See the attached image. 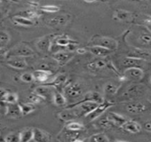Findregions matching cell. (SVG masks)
Here are the masks:
<instances>
[{"instance_id": "cell-1", "label": "cell", "mask_w": 151, "mask_h": 142, "mask_svg": "<svg viewBox=\"0 0 151 142\" xmlns=\"http://www.w3.org/2000/svg\"><path fill=\"white\" fill-rule=\"evenodd\" d=\"M146 92L145 86L142 85H131L123 93L122 98L124 100H132L135 98H139V96L143 95Z\"/></svg>"}, {"instance_id": "cell-2", "label": "cell", "mask_w": 151, "mask_h": 142, "mask_svg": "<svg viewBox=\"0 0 151 142\" xmlns=\"http://www.w3.org/2000/svg\"><path fill=\"white\" fill-rule=\"evenodd\" d=\"M34 55V52L31 50V48H29L28 45L21 44H18L16 46H14L12 50H9L6 57L10 58L13 56H20V57H30Z\"/></svg>"}, {"instance_id": "cell-3", "label": "cell", "mask_w": 151, "mask_h": 142, "mask_svg": "<svg viewBox=\"0 0 151 142\" xmlns=\"http://www.w3.org/2000/svg\"><path fill=\"white\" fill-rule=\"evenodd\" d=\"M111 106H112V103L103 101L102 103L99 104L98 107H97L95 109H93L91 113H89V114L86 115V117L88 118L89 121H93V120H94V119L100 117V116H101V115L109 108H110Z\"/></svg>"}, {"instance_id": "cell-4", "label": "cell", "mask_w": 151, "mask_h": 142, "mask_svg": "<svg viewBox=\"0 0 151 142\" xmlns=\"http://www.w3.org/2000/svg\"><path fill=\"white\" fill-rule=\"evenodd\" d=\"M64 90H65V94L70 99L78 98L83 94V89L81 85L78 83L71 84L69 85L65 86Z\"/></svg>"}, {"instance_id": "cell-5", "label": "cell", "mask_w": 151, "mask_h": 142, "mask_svg": "<svg viewBox=\"0 0 151 142\" xmlns=\"http://www.w3.org/2000/svg\"><path fill=\"white\" fill-rule=\"evenodd\" d=\"M93 41L97 44L96 45H101L102 47L108 48L111 51H114L117 48V43L114 39L109 38V37H95Z\"/></svg>"}, {"instance_id": "cell-6", "label": "cell", "mask_w": 151, "mask_h": 142, "mask_svg": "<svg viewBox=\"0 0 151 142\" xmlns=\"http://www.w3.org/2000/svg\"><path fill=\"white\" fill-rule=\"evenodd\" d=\"M7 64L10 67H14L16 69H24L28 66L27 61L25 60V58L24 57H20V56L10 57L7 60Z\"/></svg>"}, {"instance_id": "cell-7", "label": "cell", "mask_w": 151, "mask_h": 142, "mask_svg": "<svg viewBox=\"0 0 151 142\" xmlns=\"http://www.w3.org/2000/svg\"><path fill=\"white\" fill-rule=\"evenodd\" d=\"M68 18L69 17L68 15H57V16L48 19L46 21V24L52 28H58V27L65 25L68 22Z\"/></svg>"}, {"instance_id": "cell-8", "label": "cell", "mask_w": 151, "mask_h": 142, "mask_svg": "<svg viewBox=\"0 0 151 142\" xmlns=\"http://www.w3.org/2000/svg\"><path fill=\"white\" fill-rule=\"evenodd\" d=\"M144 63L143 59L132 57V56H128L123 59L122 64L124 67L129 68V67H139L142 64Z\"/></svg>"}, {"instance_id": "cell-9", "label": "cell", "mask_w": 151, "mask_h": 142, "mask_svg": "<svg viewBox=\"0 0 151 142\" xmlns=\"http://www.w3.org/2000/svg\"><path fill=\"white\" fill-rule=\"evenodd\" d=\"M124 76L130 79L139 80L144 77V73L139 67H129L124 71Z\"/></svg>"}, {"instance_id": "cell-10", "label": "cell", "mask_w": 151, "mask_h": 142, "mask_svg": "<svg viewBox=\"0 0 151 142\" xmlns=\"http://www.w3.org/2000/svg\"><path fill=\"white\" fill-rule=\"evenodd\" d=\"M32 74L34 77V80L40 82V83H45L49 79V77L52 75V72H51V70H45V69L39 68L37 70H35Z\"/></svg>"}, {"instance_id": "cell-11", "label": "cell", "mask_w": 151, "mask_h": 142, "mask_svg": "<svg viewBox=\"0 0 151 142\" xmlns=\"http://www.w3.org/2000/svg\"><path fill=\"white\" fill-rule=\"evenodd\" d=\"M107 117L108 119L116 126H119V127H122L128 120L124 116V115H121L119 114H116V113H114V112H109L107 114Z\"/></svg>"}, {"instance_id": "cell-12", "label": "cell", "mask_w": 151, "mask_h": 142, "mask_svg": "<svg viewBox=\"0 0 151 142\" xmlns=\"http://www.w3.org/2000/svg\"><path fill=\"white\" fill-rule=\"evenodd\" d=\"M52 42V36L49 35V36L44 37L38 40V42L37 43V47L38 50L42 52H47L51 49Z\"/></svg>"}, {"instance_id": "cell-13", "label": "cell", "mask_w": 151, "mask_h": 142, "mask_svg": "<svg viewBox=\"0 0 151 142\" xmlns=\"http://www.w3.org/2000/svg\"><path fill=\"white\" fill-rule=\"evenodd\" d=\"M125 109L131 114H139L147 109L146 105L140 102H132L125 106Z\"/></svg>"}, {"instance_id": "cell-14", "label": "cell", "mask_w": 151, "mask_h": 142, "mask_svg": "<svg viewBox=\"0 0 151 142\" xmlns=\"http://www.w3.org/2000/svg\"><path fill=\"white\" fill-rule=\"evenodd\" d=\"M6 115L10 117H14V118H17V117H20L21 115H22L20 104H16V103L9 104L6 108Z\"/></svg>"}, {"instance_id": "cell-15", "label": "cell", "mask_w": 151, "mask_h": 142, "mask_svg": "<svg viewBox=\"0 0 151 142\" xmlns=\"http://www.w3.org/2000/svg\"><path fill=\"white\" fill-rule=\"evenodd\" d=\"M122 128L130 133H139L141 131V126L139 123L134 121H127Z\"/></svg>"}, {"instance_id": "cell-16", "label": "cell", "mask_w": 151, "mask_h": 142, "mask_svg": "<svg viewBox=\"0 0 151 142\" xmlns=\"http://www.w3.org/2000/svg\"><path fill=\"white\" fill-rule=\"evenodd\" d=\"M73 54L70 52H59L53 54V59L60 63V65H64L65 63H67L71 58H72Z\"/></svg>"}, {"instance_id": "cell-17", "label": "cell", "mask_w": 151, "mask_h": 142, "mask_svg": "<svg viewBox=\"0 0 151 142\" xmlns=\"http://www.w3.org/2000/svg\"><path fill=\"white\" fill-rule=\"evenodd\" d=\"M35 93H37V95H39L40 97H42L45 100H48L51 97H53V93H52L51 89L48 86H38L35 89Z\"/></svg>"}, {"instance_id": "cell-18", "label": "cell", "mask_w": 151, "mask_h": 142, "mask_svg": "<svg viewBox=\"0 0 151 142\" xmlns=\"http://www.w3.org/2000/svg\"><path fill=\"white\" fill-rule=\"evenodd\" d=\"M33 131H34V137H33L34 141L42 142V141H49L51 139L49 134H47L44 131L38 128H33Z\"/></svg>"}, {"instance_id": "cell-19", "label": "cell", "mask_w": 151, "mask_h": 142, "mask_svg": "<svg viewBox=\"0 0 151 142\" xmlns=\"http://www.w3.org/2000/svg\"><path fill=\"white\" fill-rule=\"evenodd\" d=\"M89 51L96 55V56H100V57H104V56H108L112 51L108 49V48H105V47H102L101 45H94V46H92L89 48Z\"/></svg>"}, {"instance_id": "cell-20", "label": "cell", "mask_w": 151, "mask_h": 142, "mask_svg": "<svg viewBox=\"0 0 151 142\" xmlns=\"http://www.w3.org/2000/svg\"><path fill=\"white\" fill-rule=\"evenodd\" d=\"M19 134H20L21 142H29L33 140V137H34L33 128H25Z\"/></svg>"}, {"instance_id": "cell-21", "label": "cell", "mask_w": 151, "mask_h": 142, "mask_svg": "<svg viewBox=\"0 0 151 142\" xmlns=\"http://www.w3.org/2000/svg\"><path fill=\"white\" fill-rule=\"evenodd\" d=\"M13 21L15 24L21 25L23 27H31L34 25V22L31 19H29V18L24 17V16L16 15L13 18Z\"/></svg>"}, {"instance_id": "cell-22", "label": "cell", "mask_w": 151, "mask_h": 142, "mask_svg": "<svg viewBox=\"0 0 151 142\" xmlns=\"http://www.w3.org/2000/svg\"><path fill=\"white\" fill-rule=\"evenodd\" d=\"M52 100L54 102V104L56 106H59V107H62V106H65L66 103H67V99L66 97L60 92H55L53 93V97H52Z\"/></svg>"}, {"instance_id": "cell-23", "label": "cell", "mask_w": 151, "mask_h": 142, "mask_svg": "<svg viewBox=\"0 0 151 142\" xmlns=\"http://www.w3.org/2000/svg\"><path fill=\"white\" fill-rule=\"evenodd\" d=\"M21 110L22 113V115H27L36 110L35 104H32L30 102L29 103H20Z\"/></svg>"}, {"instance_id": "cell-24", "label": "cell", "mask_w": 151, "mask_h": 142, "mask_svg": "<svg viewBox=\"0 0 151 142\" xmlns=\"http://www.w3.org/2000/svg\"><path fill=\"white\" fill-rule=\"evenodd\" d=\"M119 89V85L115 83H108L104 86V92L105 93L109 95H115Z\"/></svg>"}, {"instance_id": "cell-25", "label": "cell", "mask_w": 151, "mask_h": 142, "mask_svg": "<svg viewBox=\"0 0 151 142\" xmlns=\"http://www.w3.org/2000/svg\"><path fill=\"white\" fill-rule=\"evenodd\" d=\"M86 100H91V101H94V102H97L99 104L102 103L103 102V99H102V96L99 93H96V92H93V93H89L86 96Z\"/></svg>"}, {"instance_id": "cell-26", "label": "cell", "mask_w": 151, "mask_h": 142, "mask_svg": "<svg viewBox=\"0 0 151 142\" xmlns=\"http://www.w3.org/2000/svg\"><path fill=\"white\" fill-rule=\"evenodd\" d=\"M10 41V35L4 30H0V48H5Z\"/></svg>"}, {"instance_id": "cell-27", "label": "cell", "mask_w": 151, "mask_h": 142, "mask_svg": "<svg viewBox=\"0 0 151 142\" xmlns=\"http://www.w3.org/2000/svg\"><path fill=\"white\" fill-rule=\"evenodd\" d=\"M109 139L104 133H97L93 134L89 138V141L91 142H108Z\"/></svg>"}, {"instance_id": "cell-28", "label": "cell", "mask_w": 151, "mask_h": 142, "mask_svg": "<svg viewBox=\"0 0 151 142\" xmlns=\"http://www.w3.org/2000/svg\"><path fill=\"white\" fill-rule=\"evenodd\" d=\"M66 128L70 130V131H78L80 130H82L84 128V125L78 122H72V121H68L67 124H66Z\"/></svg>"}, {"instance_id": "cell-29", "label": "cell", "mask_w": 151, "mask_h": 142, "mask_svg": "<svg viewBox=\"0 0 151 142\" xmlns=\"http://www.w3.org/2000/svg\"><path fill=\"white\" fill-rule=\"evenodd\" d=\"M149 52L146 50H140V49H134L132 51V53H131L130 56L132 57H136V58H139V59H143L146 57L149 56Z\"/></svg>"}, {"instance_id": "cell-30", "label": "cell", "mask_w": 151, "mask_h": 142, "mask_svg": "<svg viewBox=\"0 0 151 142\" xmlns=\"http://www.w3.org/2000/svg\"><path fill=\"white\" fill-rule=\"evenodd\" d=\"M55 43L56 44L60 45V46H62V47H67L70 44H73V43H77V42H75V41H72L68 38H65V37H60L58 38L55 39Z\"/></svg>"}, {"instance_id": "cell-31", "label": "cell", "mask_w": 151, "mask_h": 142, "mask_svg": "<svg viewBox=\"0 0 151 142\" xmlns=\"http://www.w3.org/2000/svg\"><path fill=\"white\" fill-rule=\"evenodd\" d=\"M99 125H100L102 129H106V130L111 129V128L114 126V124L108 119L107 115H106L105 117H102V118L99 121Z\"/></svg>"}, {"instance_id": "cell-32", "label": "cell", "mask_w": 151, "mask_h": 142, "mask_svg": "<svg viewBox=\"0 0 151 142\" xmlns=\"http://www.w3.org/2000/svg\"><path fill=\"white\" fill-rule=\"evenodd\" d=\"M17 100H18V97L15 93H6L5 96V102L8 104H14V103H17Z\"/></svg>"}, {"instance_id": "cell-33", "label": "cell", "mask_w": 151, "mask_h": 142, "mask_svg": "<svg viewBox=\"0 0 151 142\" xmlns=\"http://www.w3.org/2000/svg\"><path fill=\"white\" fill-rule=\"evenodd\" d=\"M66 80H67V77L65 76V75H60V76H58L54 80H53V82L52 83V85H53V86H55V87H59V86H61V85H63L65 83H66Z\"/></svg>"}, {"instance_id": "cell-34", "label": "cell", "mask_w": 151, "mask_h": 142, "mask_svg": "<svg viewBox=\"0 0 151 142\" xmlns=\"http://www.w3.org/2000/svg\"><path fill=\"white\" fill-rule=\"evenodd\" d=\"M4 140L6 141V142H16V141H20V134L19 133H15V132L9 133L4 138Z\"/></svg>"}, {"instance_id": "cell-35", "label": "cell", "mask_w": 151, "mask_h": 142, "mask_svg": "<svg viewBox=\"0 0 151 142\" xmlns=\"http://www.w3.org/2000/svg\"><path fill=\"white\" fill-rule=\"evenodd\" d=\"M41 10L43 12H45V13H48V14H55V13H58L60 8L56 6H44L41 7Z\"/></svg>"}, {"instance_id": "cell-36", "label": "cell", "mask_w": 151, "mask_h": 142, "mask_svg": "<svg viewBox=\"0 0 151 142\" xmlns=\"http://www.w3.org/2000/svg\"><path fill=\"white\" fill-rule=\"evenodd\" d=\"M43 100V98L42 97H40L39 95H37V93H33V94H31L29 97V101L30 102V103H32V104H37V103H39L41 100Z\"/></svg>"}, {"instance_id": "cell-37", "label": "cell", "mask_w": 151, "mask_h": 142, "mask_svg": "<svg viewBox=\"0 0 151 142\" xmlns=\"http://www.w3.org/2000/svg\"><path fill=\"white\" fill-rule=\"evenodd\" d=\"M21 79L25 83H30L34 80V77L31 73H23L21 77Z\"/></svg>"}, {"instance_id": "cell-38", "label": "cell", "mask_w": 151, "mask_h": 142, "mask_svg": "<svg viewBox=\"0 0 151 142\" xmlns=\"http://www.w3.org/2000/svg\"><path fill=\"white\" fill-rule=\"evenodd\" d=\"M116 15L118 17L119 20H122V21H126L129 19L131 14L128 13V12H125V11H118L116 13Z\"/></svg>"}, {"instance_id": "cell-39", "label": "cell", "mask_w": 151, "mask_h": 142, "mask_svg": "<svg viewBox=\"0 0 151 142\" xmlns=\"http://www.w3.org/2000/svg\"><path fill=\"white\" fill-rule=\"evenodd\" d=\"M140 42L144 44H150L151 43V36L149 34H142L139 36Z\"/></svg>"}, {"instance_id": "cell-40", "label": "cell", "mask_w": 151, "mask_h": 142, "mask_svg": "<svg viewBox=\"0 0 151 142\" xmlns=\"http://www.w3.org/2000/svg\"><path fill=\"white\" fill-rule=\"evenodd\" d=\"M26 14H27V18H29V19H35V18H37L38 15H37V14L36 13V12H34V11H27L26 12Z\"/></svg>"}, {"instance_id": "cell-41", "label": "cell", "mask_w": 151, "mask_h": 142, "mask_svg": "<svg viewBox=\"0 0 151 142\" xmlns=\"http://www.w3.org/2000/svg\"><path fill=\"white\" fill-rule=\"evenodd\" d=\"M96 62V66H97V67L98 68H102V67H104L105 66H106V62L104 61V60H97V61H95Z\"/></svg>"}, {"instance_id": "cell-42", "label": "cell", "mask_w": 151, "mask_h": 142, "mask_svg": "<svg viewBox=\"0 0 151 142\" xmlns=\"http://www.w3.org/2000/svg\"><path fill=\"white\" fill-rule=\"evenodd\" d=\"M7 52H8V50H6V48H0V59L6 57Z\"/></svg>"}, {"instance_id": "cell-43", "label": "cell", "mask_w": 151, "mask_h": 142, "mask_svg": "<svg viewBox=\"0 0 151 142\" xmlns=\"http://www.w3.org/2000/svg\"><path fill=\"white\" fill-rule=\"evenodd\" d=\"M7 92H6L4 89H0V101H5V96Z\"/></svg>"}, {"instance_id": "cell-44", "label": "cell", "mask_w": 151, "mask_h": 142, "mask_svg": "<svg viewBox=\"0 0 151 142\" xmlns=\"http://www.w3.org/2000/svg\"><path fill=\"white\" fill-rule=\"evenodd\" d=\"M144 129L148 131H151V121L147 122V123H144Z\"/></svg>"}, {"instance_id": "cell-45", "label": "cell", "mask_w": 151, "mask_h": 142, "mask_svg": "<svg viewBox=\"0 0 151 142\" xmlns=\"http://www.w3.org/2000/svg\"><path fill=\"white\" fill-rule=\"evenodd\" d=\"M88 67L91 68V69H93V70L98 68L97 66H96V62H91V63H89V64H88Z\"/></svg>"}, {"instance_id": "cell-46", "label": "cell", "mask_w": 151, "mask_h": 142, "mask_svg": "<svg viewBox=\"0 0 151 142\" xmlns=\"http://www.w3.org/2000/svg\"><path fill=\"white\" fill-rule=\"evenodd\" d=\"M85 2H86V3H93V2H95L96 0H84Z\"/></svg>"}, {"instance_id": "cell-47", "label": "cell", "mask_w": 151, "mask_h": 142, "mask_svg": "<svg viewBox=\"0 0 151 142\" xmlns=\"http://www.w3.org/2000/svg\"><path fill=\"white\" fill-rule=\"evenodd\" d=\"M149 22V23H150V24H151V19H150V21H149V22Z\"/></svg>"}, {"instance_id": "cell-48", "label": "cell", "mask_w": 151, "mask_h": 142, "mask_svg": "<svg viewBox=\"0 0 151 142\" xmlns=\"http://www.w3.org/2000/svg\"><path fill=\"white\" fill-rule=\"evenodd\" d=\"M0 4H1V0H0Z\"/></svg>"}, {"instance_id": "cell-49", "label": "cell", "mask_w": 151, "mask_h": 142, "mask_svg": "<svg viewBox=\"0 0 151 142\" xmlns=\"http://www.w3.org/2000/svg\"><path fill=\"white\" fill-rule=\"evenodd\" d=\"M150 83H151V78H150Z\"/></svg>"}, {"instance_id": "cell-50", "label": "cell", "mask_w": 151, "mask_h": 142, "mask_svg": "<svg viewBox=\"0 0 151 142\" xmlns=\"http://www.w3.org/2000/svg\"><path fill=\"white\" fill-rule=\"evenodd\" d=\"M0 136H1V134H0Z\"/></svg>"}, {"instance_id": "cell-51", "label": "cell", "mask_w": 151, "mask_h": 142, "mask_svg": "<svg viewBox=\"0 0 151 142\" xmlns=\"http://www.w3.org/2000/svg\"><path fill=\"white\" fill-rule=\"evenodd\" d=\"M0 17H1V15H0Z\"/></svg>"}]
</instances>
